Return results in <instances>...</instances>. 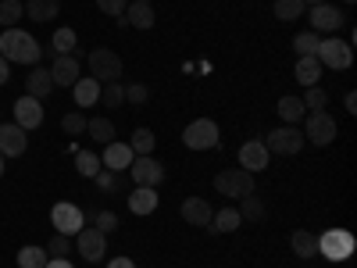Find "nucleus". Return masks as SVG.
Here are the masks:
<instances>
[{
  "mask_svg": "<svg viewBox=\"0 0 357 268\" xmlns=\"http://www.w3.org/2000/svg\"><path fill=\"white\" fill-rule=\"evenodd\" d=\"M336 136H340V126H336V118H333L329 111H311V114H307V133H304V140H311L314 147H329Z\"/></svg>",
  "mask_w": 357,
  "mask_h": 268,
  "instance_id": "9d476101",
  "label": "nucleus"
},
{
  "mask_svg": "<svg viewBox=\"0 0 357 268\" xmlns=\"http://www.w3.org/2000/svg\"><path fill=\"white\" fill-rule=\"evenodd\" d=\"M301 100H304V107H311V111H325V100H329V97H325L321 86H307V97H301Z\"/></svg>",
  "mask_w": 357,
  "mask_h": 268,
  "instance_id": "ea45409f",
  "label": "nucleus"
},
{
  "mask_svg": "<svg viewBox=\"0 0 357 268\" xmlns=\"http://www.w3.org/2000/svg\"><path fill=\"white\" fill-rule=\"evenodd\" d=\"M136 4H151V0H136Z\"/></svg>",
  "mask_w": 357,
  "mask_h": 268,
  "instance_id": "603ef678",
  "label": "nucleus"
},
{
  "mask_svg": "<svg viewBox=\"0 0 357 268\" xmlns=\"http://www.w3.org/2000/svg\"><path fill=\"white\" fill-rule=\"evenodd\" d=\"M264 147H268V154H282V158H293V154H301L304 151V133L296 129V126H279V129H272L264 140H261Z\"/></svg>",
  "mask_w": 357,
  "mask_h": 268,
  "instance_id": "39448f33",
  "label": "nucleus"
},
{
  "mask_svg": "<svg viewBox=\"0 0 357 268\" xmlns=\"http://www.w3.org/2000/svg\"><path fill=\"white\" fill-rule=\"evenodd\" d=\"M240 200H243V204L236 207V211H240L243 222H264V204H261L257 193H247V197H240Z\"/></svg>",
  "mask_w": 357,
  "mask_h": 268,
  "instance_id": "c85d7f7f",
  "label": "nucleus"
},
{
  "mask_svg": "<svg viewBox=\"0 0 357 268\" xmlns=\"http://www.w3.org/2000/svg\"><path fill=\"white\" fill-rule=\"evenodd\" d=\"M100 104L104 107H122L126 104V86L122 82H104L100 86Z\"/></svg>",
  "mask_w": 357,
  "mask_h": 268,
  "instance_id": "f704fd0d",
  "label": "nucleus"
},
{
  "mask_svg": "<svg viewBox=\"0 0 357 268\" xmlns=\"http://www.w3.org/2000/svg\"><path fill=\"white\" fill-rule=\"evenodd\" d=\"M129 172H132V179H136V186H161V183H165V165L154 161L151 154L132 158Z\"/></svg>",
  "mask_w": 357,
  "mask_h": 268,
  "instance_id": "ddd939ff",
  "label": "nucleus"
},
{
  "mask_svg": "<svg viewBox=\"0 0 357 268\" xmlns=\"http://www.w3.org/2000/svg\"><path fill=\"white\" fill-rule=\"evenodd\" d=\"M75 251H79V258L82 261H100L104 254H107V236L100 232V229H79L75 232Z\"/></svg>",
  "mask_w": 357,
  "mask_h": 268,
  "instance_id": "9b49d317",
  "label": "nucleus"
},
{
  "mask_svg": "<svg viewBox=\"0 0 357 268\" xmlns=\"http://www.w3.org/2000/svg\"><path fill=\"white\" fill-rule=\"evenodd\" d=\"M211 204L207 200H200V197H190V200H183V222H190L193 229H207V222H211Z\"/></svg>",
  "mask_w": 357,
  "mask_h": 268,
  "instance_id": "a211bd4d",
  "label": "nucleus"
},
{
  "mask_svg": "<svg viewBox=\"0 0 357 268\" xmlns=\"http://www.w3.org/2000/svg\"><path fill=\"white\" fill-rule=\"evenodd\" d=\"M240 225H243V218H240L236 207H225V211L211 215V222H207V229H215V232H236Z\"/></svg>",
  "mask_w": 357,
  "mask_h": 268,
  "instance_id": "bb28decb",
  "label": "nucleus"
},
{
  "mask_svg": "<svg viewBox=\"0 0 357 268\" xmlns=\"http://www.w3.org/2000/svg\"><path fill=\"white\" fill-rule=\"evenodd\" d=\"M343 4H354V0H343Z\"/></svg>",
  "mask_w": 357,
  "mask_h": 268,
  "instance_id": "864d4df0",
  "label": "nucleus"
},
{
  "mask_svg": "<svg viewBox=\"0 0 357 268\" xmlns=\"http://www.w3.org/2000/svg\"><path fill=\"white\" fill-rule=\"evenodd\" d=\"M47 268H72V261H68V258H50Z\"/></svg>",
  "mask_w": 357,
  "mask_h": 268,
  "instance_id": "de8ad7c7",
  "label": "nucleus"
},
{
  "mask_svg": "<svg viewBox=\"0 0 357 268\" xmlns=\"http://www.w3.org/2000/svg\"><path fill=\"white\" fill-rule=\"evenodd\" d=\"M154 22H158V15H154V8H151V4H136V0H129V8H126V15H122V25L151 29Z\"/></svg>",
  "mask_w": 357,
  "mask_h": 268,
  "instance_id": "412c9836",
  "label": "nucleus"
},
{
  "mask_svg": "<svg viewBox=\"0 0 357 268\" xmlns=\"http://www.w3.org/2000/svg\"><path fill=\"white\" fill-rule=\"evenodd\" d=\"M86 133L93 136L97 143H111V140H114V122H111V118H104V114L86 118Z\"/></svg>",
  "mask_w": 357,
  "mask_h": 268,
  "instance_id": "cd10ccee",
  "label": "nucleus"
},
{
  "mask_svg": "<svg viewBox=\"0 0 357 268\" xmlns=\"http://www.w3.org/2000/svg\"><path fill=\"white\" fill-rule=\"evenodd\" d=\"M75 168H79V175H86V179H93L104 165H100V158L93 154V151H79L75 154Z\"/></svg>",
  "mask_w": 357,
  "mask_h": 268,
  "instance_id": "c9c22d12",
  "label": "nucleus"
},
{
  "mask_svg": "<svg viewBox=\"0 0 357 268\" xmlns=\"http://www.w3.org/2000/svg\"><path fill=\"white\" fill-rule=\"evenodd\" d=\"M72 94H75V104L79 107H93V104H100V82L89 75V79H79L75 86H72Z\"/></svg>",
  "mask_w": 357,
  "mask_h": 268,
  "instance_id": "b1692460",
  "label": "nucleus"
},
{
  "mask_svg": "<svg viewBox=\"0 0 357 268\" xmlns=\"http://www.w3.org/2000/svg\"><path fill=\"white\" fill-rule=\"evenodd\" d=\"M8 79H11V65L4 61V54H0V86H4Z\"/></svg>",
  "mask_w": 357,
  "mask_h": 268,
  "instance_id": "49530a36",
  "label": "nucleus"
},
{
  "mask_svg": "<svg viewBox=\"0 0 357 268\" xmlns=\"http://www.w3.org/2000/svg\"><path fill=\"white\" fill-rule=\"evenodd\" d=\"M158 186H136V193H129V211L132 215H154L158 211Z\"/></svg>",
  "mask_w": 357,
  "mask_h": 268,
  "instance_id": "6ab92c4d",
  "label": "nucleus"
},
{
  "mask_svg": "<svg viewBox=\"0 0 357 268\" xmlns=\"http://www.w3.org/2000/svg\"><path fill=\"white\" fill-rule=\"evenodd\" d=\"M25 15V4L22 0H0V29H15Z\"/></svg>",
  "mask_w": 357,
  "mask_h": 268,
  "instance_id": "c756f323",
  "label": "nucleus"
},
{
  "mask_svg": "<svg viewBox=\"0 0 357 268\" xmlns=\"http://www.w3.org/2000/svg\"><path fill=\"white\" fill-rule=\"evenodd\" d=\"M354 247H357V240H354V232H347V229H325L318 236V254L329 258V261H347L354 254Z\"/></svg>",
  "mask_w": 357,
  "mask_h": 268,
  "instance_id": "423d86ee",
  "label": "nucleus"
},
{
  "mask_svg": "<svg viewBox=\"0 0 357 268\" xmlns=\"http://www.w3.org/2000/svg\"><path fill=\"white\" fill-rule=\"evenodd\" d=\"M146 97H151V89H146L143 82L126 86V100H129V104H136V107H139V104H146Z\"/></svg>",
  "mask_w": 357,
  "mask_h": 268,
  "instance_id": "37998d69",
  "label": "nucleus"
},
{
  "mask_svg": "<svg viewBox=\"0 0 357 268\" xmlns=\"http://www.w3.org/2000/svg\"><path fill=\"white\" fill-rule=\"evenodd\" d=\"M289 244H293V254H296V258H304V261L318 258V236L307 232V229H296V232L289 236Z\"/></svg>",
  "mask_w": 357,
  "mask_h": 268,
  "instance_id": "393cba45",
  "label": "nucleus"
},
{
  "mask_svg": "<svg viewBox=\"0 0 357 268\" xmlns=\"http://www.w3.org/2000/svg\"><path fill=\"white\" fill-rule=\"evenodd\" d=\"M0 54H4L8 65H36L43 50H40L36 36L22 33V29L15 25V29H4V33H0Z\"/></svg>",
  "mask_w": 357,
  "mask_h": 268,
  "instance_id": "f257e3e1",
  "label": "nucleus"
},
{
  "mask_svg": "<svg viewBox=\"0 0 357 268\" xmlns=\"http://www.w3.org/2000/svg\"><path fill=\"white\" fill-rule=\"evenodd\" d=\"M61 15V0H25V18L29 22H54Z\"/></svg>",
  "mask_w": 357,
  "mask_h": 268,
  "instance_id": "aec40b11",
  "label": "nucleus"
},
{
  "mask_svg": "<svg viewBox=\"0 0 357 268\" xmlns=\"http://www.w3.org/2000/svg\"><path fill=\"white\" fill-rule=\"evenodd\" d=\"M183 143L190 151H215L222 143V133L215 126V118H193V122L183 129Z\"/></svg>",
  "mask_w": 357,
  "mask_h": 268,
  "instance_id": "20e7f679",
  "label": "nucleus"
},
{
  "mask_svg": "<svg viewBox=\"0 0 357 268\" xmlns=\"http://www.w3.org/2000/svg\"><path fill=\"white\" fill-rule=\"evenodd\" d=\"M314 57H318V65H321V68L343 72V68L354 65V47H350L347 40H340V36H325V40L318 43Z\"/></svg>",
  "mask_w": 357,
  "mask_h": 268,
  "instance_id": "f03ea898",
  "label": "nucleus"
},
{
  "mask_svg": "<svg viewBox=\"0 0 357 268\" xmlns=\"http://www.w3.org/2000/svg\"><path fill=\"white\" fill-rule=\"evenodd\" d=\"M215 190L222 193V197H247V193H254V172H247V168H225V172H218L215 175Z\"/></svg>",
  "mask_w": 357,
  "mask_h": 268,
  "instance_id": "0eeeda50",
  "label": "nucleus"
},
{
  "mask_svg": "<svg viewBox=\"0 0 357 268\" xmlns=\"http://www.w3.org/2000/svg\"><path fill=\"white\" fill-rule=\"evenodd\" d=\"M304 11H307L304 0H275V18L279 22H296Z\"/></svg>",
  "mask_w": 357,
  "mask_h": 268,
  "instance_id": "72a5a7b5",
  "label": "nucleus"
},
{
  "mask_svg": "<svg viewBox=\"0 0 357 268\" xmlns=\"http://www.w3.org/2000/svg\"><path fill=\"white\" fill-rule=\"evenodd\" d=\"M107 268H136V265H132V258L118 254V258H111V261H107Z\"/></svg>",
  "mask_w": 357,
  "mask_h": 268,
  "instance_id": "a18cd8bd",
  "label": "nucleus"
},
{
  "mask_svg": "<svg viewBox=\"0 0 357 268\" xmlns=\"http://www.w3.org/2000/svg\"><path fill=\"white\" fill-rule=\"evenodd\" d=\"M75 43H79V36H75V29H68V25H61V29H54V40H50L54 54H72V50H75Z\"/></svg>",
  "mask_w": 357,
  "mask_h": 268,
  "instance_id": "473e14b6",
  "label": "nucleus"
},
{
  "mask_svg": "<svg viewBox=\"0 0 357 268\" xmlns=\"http://www.w3.org/2000/svg\"><path fill=\"white\" fill-rule=\"evenodd\" d=\"M97 8H100L104 15H111V18H122L126 8H129V0H97Z\"/></svg>",
  "mask_w": 357,
  "mask_h": 268,
  "instance_id": "c03bdc74",
  "label": "nucleus"
},
{
  "mask_svg": "<svg viewBox=\"0 0 357 268\" xmlns=\"http://www.w3.org/2000/svg\"><path fill=\"white\" fill-rule=\"evenodd\" d=\"M25 147H29V136H25L22 126H15V122L0 126V154L4 158H22Z\"/></svg>",
  "mask_w": 357,
  "mask_h": 268,
  "instance_id": "2eb2a0df",
  "label": "nucleus"
},
{
  "mask_svg": "<svg viewBox=\"0 0 357 268\" xmlns=\"http://www.w3.org/2000/svg\"><path fill=\"white\" fill-rule=\"evenodd\" d=\"M275 111H279V118H282L286 126H296V122L307 114V107H304L301 97H279V107H275Z\"/></svg>",
  "mask_w": 357,
  "mask_h": 268,
  "instance_id": "a878e982",
  "label": "nucleus"
},
{
  "mask_svg": "<svg viewBox=\"0 0 357 268\" xmlns=\"http://www.w3.org/2000/svg\"><path fill=\"white\" fill-rule=\"evenodd\" d=\"M50 225H54V232H61V236H75V232L86 225V215H82L79 204L57 200V204L50 207Z\"/></svg>",
  "mask_w": 357,
  "mask_h": 268,
  "instance_id": "6e6552de",
  "label": "nucleus"
},
{
  "mask_svg": "<svg viewBox=\"0 0 357 268\" xmlns=\"http://www.w3.org/2000/svg\"><path fill=\"white\" fill-rule=\"evenodd\" d=\"M93 229H100L104 236L114 232V229H118V215H114V211H97V215H93Z\"/></svg>",
  "mask_w": 357,
  "mask_h": 268,
  "instance_id": "79ce46f5",
  "label": "nucleus"
},
{
  "mask_svg": "<svg viewBox=\"0 0 357 268\" xmlns=\"http://www.w3.org/2000/svg\"><path fill=\"white\" fill-rule=\"evenodd\" d=\"M4 168H8V158H4V154H0V179H4Z\"/></svg>",
  "mask_w": 357,
  "mask_h": 268,
  "instance_id": "8fccbe9b",
  "label": "nucleus"
},
{
  "mask_svg": "<svg viewBox=\"0 0 357 268\" xmlns=\"http://www.w3.org/2000/svg\"><path fill=\"white\" fill-rule=\"evenodd\" d=\"M129 147H132V154L139 158V154H154V147H158V140H154V133L151 129H132V136H129Z\"/></svg>",
  "mask_w": 357,
  "mask_h": 268,
  "instance_id": "7c9ffc66",
  "label": "nucleus"
},
{
  "mask_svg": "<svg viewBox=\"0 0 357 268\" xmlns=\"http://www.w3.org/2000/svg\"><path fill=\"white\" fill-rule=\"evenodd\" d=\"M15 126H22L25 133L29 129H40L43 126V104L36 100V97H18L15 100Z\"/></svg>",
  "mask_w": 357,
  "mask_h": 268,
  "instance_id": "4468645a",
  "label": "nucleus"
},
{
  "mask_svg": "<svg viewBox=\"0 0 357 268\" xmlns=\"http://www.w3.org/2000/svg\"><path fill=\"white\" fill-rule=\"evenodd\" d=\"M268 147L261 143V140H247L243 147H240V168H247V172H261V168H268Z\"/></svg>",
  "mask_w": 357,
  "mask_h": 268,
  "instance_id": "f3484780",
  "label": "nucleus"
},
{
  "mask_svg": "<svg viewBox=\"0 0 357 268\" xmlns=\"http://www.w3.org/2000/svg\"><path fill=\"white\" fill-rule=\"evenodd\" d=\"M50 254L47 247H22L18 251V268H47Z\"/></svg>",
  "mask_w": 357,
  "mask_h": 268,
  "instance_id": "2f4dec72",
  "label": "nucleus"
},
{
  "mask_svg": "<svg viewBox=\"0 0 357 268\" xmlns=\"http://www.w3.org/2000/svg\"><path fill=\"white\" fill-rule=\"evenodd\" d=\"M93 183L100 186V190H122V183H118V172H111V168H100L97 175H93Z\"/></svg>",
  "mask_w": 357,
  "mask_h": 268,
  "instance_id": "a19ab883",
  "label": "nucleus"
},
{
  "mask_svg": "<svg viewBox=\"0 0 357 268\" xmlns=\"http://www.w3.org/2000/svg\"><path fill=\"white\" fill-rule=\"evenodd\" d=\"M54 89V79H50V68H33L29 72V79H25V94L29 97H36V100H43L47 94Z\"/></svg>",
  "mask_w": 357,
  "mask_h": 268,
  "instance_id": "4be33fe9",
  "label": "nucleus"
},
{
  "mask_svg": "<svg viewBox=\"0 0 357 268\" xmlns=\"http://www.w3.org/2000/svg\"><path fill=\"white\" fill-rule=\"evenodd\" d=\"M61 129H65L68 136H79V133H86V114H82V111H68V114L61 118Z\"/></svg>",
  "mask_w": 357,
  "mask_h": 268,
  "instance_id": "58836bf2",
  "label": "nucleus"
},
{
  "mask_svg": "<svg viewBox=\"0 0 357 268\" xmlns=\"http://www.w3.org/2000/svg\"><path fill=\"white\" fill-rule=\"evenodd\" d=\"M132 147L129 143H118V140H111V143H104V154H100V165L104 168H111V172H126L129 165H132Z\"/></svg>",
  "mask_w": 357,
  "mask_h": 268,
  "instance_id": "dca6fc26",
  "label": "nucleus"
},
{
  "mask_svg": "<svg viewBox=\"0 0 357 268\" xmlns=\"http://www.w3.org/2000/svg\"><path fill=\"white\" fill-rule=\"evenodd\" d=\"M304 4H325V0H304Z\"/></svg>",
  "mask_w": 357,
  "mask_h": 268,
  "instance_id": "3c124183",
  "label": "nucleus"
},
{
  "mask_svg": "<svg viewBox=\"0 0 357 268\" xmlns=\"http://www.w3.org/2000/svg\"><path fill=\"white\" fill-rule=\"evenodd\" d=\"M347 25V15L336 4H311V33L318 36H336Z\"/></svg>",
  "mask_w": 357,
  "mask_h": 268,
  "instance_id": "1a4fd4ad",
  "label": "nucleus"
},
{
  "mask_svg": "<svg viewBox=\"0 0 357 268\" xmlns=\"http://www.w3.org/2000/svg\"><path fill=\"white\" fill-rule=\"evenodd\" d=\"M47 254H50V258H68V254H72V236L54 232V240L47 244Z\"/></svg>",
  "mask_w": 357,
  "mask_h": 268,
  "instance_id": "4c0bfd02",
  "label": "nucleus"
},
{
  "mask_svg": "<svg viewBox=\"0 0 357 268\" xmlns=\"http://www.w3.org/2000/svg\"><path fill=\"white\" fill-rule=\"evenodd\" d=\"M50 79H54V86L72 89V86L82 79L79 57H75V54H54V61H50Z\"/></svg>",
  "mask_w": 357,
  "mask_h": 268,
  "instance_id": "f8f14e48",
  "label": "nucleus"
},
{
  "mask_svg": "<svg viewBox=\"0 0 357 268\" xmlns=\"http://www.w3.org/2000/svg\"><path fill=\"white\" fill-rule=\"evenodd\" d=\"M86 65H89V75H93L100 86L104 82H122V57H118L114 50H107V47L89 50Z\"/></svg>",
  "mask_w": 357,
  "mask_h": 268,
  "instance_id": "7ed1b4c3",
  "label": "nucleus"
},
{
  "mask_svg": "<svg viewBox=\"0 0 357 268\" xmlns=\"http://www.w3.org/2000/svg\"><path fill=\"white\" fill-rule=\"evenodd\" d=\"M293 79L301 82V86H318L321 79V65H318V57H296V68H293Z\"/></svg>",
  "mask_w": 357,
  "mask_h": 268,
  "instance_id": "5701e85b",
  "label": "nucleus"
},
{
  "mask_svg": "<svg viewBox=\"0 0 357 268\" xmlns=\"http://www.w3.org/2000/svg\"><path fill=\"white\" fill-rule=\"evenodd\" d=\"M343 104H347V111H350V114L357 111V94H354V89H350V94L343 97Z\"/></svg>",
  "mask_w": 357,
  "mask_h": 268,
  "instance_id": "09e8293b",
  "label": "nucleus"
},
{
  "mask_svg": "<svg viewBox=\"0 0 357 268\" xmlns=\"http://www.w3.org/2000/svg\"><path fill=\"white\" fill-rule=\"evenodd\" d=\"M318 43H321V36L311 33V29H307V33H296V36H293V50L301 54V57H311V54L318 50Z\"/></svg>",
  "mask_w": 357,
  "mask_h": 268,
  "instance_id": "e433bc0d",
  "label": "nucleus"
}]
</instances>
